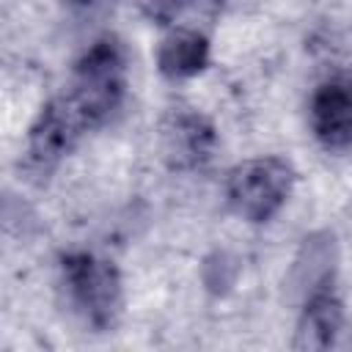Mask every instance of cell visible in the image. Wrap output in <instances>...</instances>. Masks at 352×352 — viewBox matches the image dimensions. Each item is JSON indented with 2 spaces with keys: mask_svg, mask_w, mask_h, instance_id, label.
<instances>
[{
  "mask_svg": "<svg viewBox=\"0 0 352 352\" xmlns=\"http://www.w3.org/2000/svg\"><path fill=\"white\" fill-rule=\"evenodd\" d=\"M124 72V50L113 36L94 41V47L80 58L69 96L77 102L91 126L110 118V113L121 104L126 85Z\"/></svg>",
  "mask_w": 352,
  "mask_h": 352,
  "instance_id": "cell-1",
  "label": "cell"
},
{
  "mask_svg": "<svg viewBox=\"0 0 352 352\" xmlns=\"http://www.w3.org/2000/svg\"><path fill=\"white\" fill-rule=\"evenodd\" d=\"M294 170L280 157H258L236 165L228 176V204L250 223L270 220L292 195Z\"/></svg>",
  "mask_w": 352,
  "mask_h": 352,
  "instance_id": "cell-2",
  "label": "cell"
},
{
  "mask_svg": "<svg viewBox=\"0 0 352 352\" xmlns=\"http://www.w3.org/2000/svg\"><path fill=\"white\" fill-rule=\"evenodd\" d=\"M63 280L74 305L94 327L113 324L121 305V278L110 261L94 253H69L63 258Z\"/></svg>",
  "mask_w": 352,
  "mask_h": 352,
  "instance_id": "cell-3",
  "label": "cell"
},
{
  "mask_svg": "<svg viewBox=\"0 0 352 352\" xmlns=\"http://www.w3.org/2000/svg\"><path fill=\"white\" fill-rule=\"evenodd\" d=\"M91 126L77 107L72 96H58L52 99L36 118L28 135V162L38 170L52 168L82 135V129Z\"/></svg>",
  "mask_w": 352,
  "mask_h": 352,
  "instance_id": "cell-4",
  "label": "cell"
},
{
  "mask_svg": "<svg viewBox=\"0 0 352 352\" xmlns=\"http://www.w3.org/2000/svg\"><path fill=\"white\" fill-rule=\"evenodd\" d=\"M162 157L176 170H190L204 165L214 148V126L195 110L176 107L160 124Z\"/></svg>",
  "mask_w": 352,
  "mask_h": 352,
  "instance_id": "cell-5",
  "label": "cell"
},
{
  "mask_svg": "<svg viewBox=\"0 0 352 352\" xmlns=\"http://www.w3.org/2000/svg\"><path fill=\"white\" fill-rule=\"evenodd\" d=\"M311 126L327 148L352 146V74L319 85L311 99Z\"/></svg>",
  "mask_w": 352,
  "mask_h": 352,
  "instance_id": "cell-6",
  "label": "cell"
},
{
  "mask_svg": "<svg viewBox=\"0 0 352 352\" xmlns=\"http://www.w3.org/2000/svg\"><path fill=\"white\" fill-rule=\"evenodd\" d=\"M333 270H336V242L333 234L327 231H316L311 236L302 239L289 278H286V289L294 300H308L311 294L330 289L333 283Z\"/></svg>",
  "mask_w": 352,
  "mask_h": 352,
  "instance_id": "cell-7",
  "label": "cell"
},
{
  "mask_svg": "<svg viewBox=\"0 0 352 352\" xmlns=\"http://www.w3.org/2000/svg\"><path fill=\"white\" fill-rule=\"evenodd\" d=\"M344 322V308L341 300L333 294V289H322L311 294L302 302L297 333H294V346L297 349H327L336 344V336Z\"/></svg>",
  "mask_w": 352,
  "mask_h": 352,
  "instance_id": "cell-8",
  "label": "cell"
},
{
  "mask_svg": "<svg viewBox=\"0 0 352 352\" xmlns=\"http://www.w3.org/2000/svg\"><path fill=\"white\" fill-rule=\"evenodd\" d=\"M209 63V41L195 28L170 30L157 50V66L170 80H184L204 72Z\"/></svg>",
  "mask_w": 352,
  "mask_h": 352,
  "instance_id": "cell-9",
  "label": "cell"
},
{
  "mask_svg": "<svg viewBox=\"0 0 352 352\" xmlns=\"http://www.w3.org/2000/svg\"><path fill=\"white\" fill-rule=\"evenodd\" d=\"M138 6L148 19L160 22V25H170L176 19V14L184 8L182 0H138Z\"/></svg>",
  "mask_w": 352,
  "mask_h": 352,
  "instance_id": "cell-10",
  "label": "cell"
},
{
  "mask_svg": "<svg viewBox=\"0 0 352 352\" xmlns=\"http://www.w3.org/2000/svg\"><path fill=\"white\" fill-rule=\"evenodd\" d=\"M182 3H184V8H192V11L204 14V16L220 14V8L226 6V0H182Z\"/></svg>",
  "mask_w": 352,
  "mask_h": 352,
  "instance_id": "cell-11",
  "label": "cell"
},
{
  "mask_svg": "<svg viewBox=\"0 0 352 352\" xmlns=\"http://www.w3.org/2000/svg\"><path fill=\"white\" fill-rule=\"evenodd\" d=\"M66 6L80 14H96V11L107 8V0H66Z\"/></svg>",
  "mask_w": 352,
  "mask_h": 352,
  "instance_id": "cell-12",
  "label": "cell"
}]
</instances>
